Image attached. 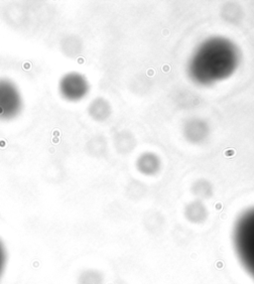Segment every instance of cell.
<instances>
[{
  "instance_id": "8992f818",
  "label": "cell",
  "mask_w": 254,
  "mask_h": 284,
  "mask_svg": "<svg viewBox=\"0 0 254 284\" xmlns=\"http://www.w3.org/2000/svg\"><path fill=\"white\" fill-rule=\"evenodd\" d=\"M5 261H6V253H5V248H4V245L1 242L0 240V276L4 270V266H5Z\"/></svg>"
},
{
  "instance_id": "277c9868",
  "label": "cell",
  "mask_w": 254,
  "mask_h": 284,
  "mask_svg": "<svg viewBox=\"0 0 254 284\" xmlns=\"http://www.w3.org/2000/svg\"><path fill=\"white\" fill-rule=\"evenodd\" d=\"M104 276L101 271L88 268L79 273L78 284H103Z\"/></svg>"
},
{
  "instance_id": "5b68a950",
  "label": "cell",
  "mask_w": 254,
  "mask_h": 284,
  "mask_svg": "<svg viewBox=\"0 0 254 284\" xmlns=\"http://www.w3.org/2000/svg\"><path fill=\"white\" fill-rule=\"evenodd\" d=\"M137 169L144 174H151L156 170V162L152 161L149 154L141 155L136 162Z\"/></svg>"
},
{
  "instance_id": "6da1fadb",
  "label": "cell",
  "mask_w": 254,
  "mask_h": 284,
  "mask_svg": "<svg viewBox=\"0 0 254 284\" xmlns=\"http://www.w3.org/2000/svg\"><path fill=\"white\" fill-rule=\"evenodd\" d=\"M24 100L17 84L8 78H0V120L10 121L22 112Z\"/></svg>"
},
{
  "instance_id": "7a4b0ae2",
  "label": "cell",
  "mask_w": 254,
  "mask_h": 284,
  "mask_svg": "<svg viewBox=\"0 0 254 284\" xmlns=\"http://www.w3.org/2000/svg\"><path fill=\"white\" fill-rule=\"evenodd\" d=\"M90 90V82L81 72H66L59 81L60 95L64 100L71 102H78L85 98Z\"/></svg>"
},
{
  "instance_id": "3957f363",
  "label": "cell",
  "mask_w": 254,
  "mask_h": 284,
  "mask_svg": "<svg viewBox=\"0 0 254 284\" xmlns=\"http://www.w3.org/2000/svg\"><path fill=\"white\" fill-rule=\"evenodd\" d=\"M90 116L98 122L107 120L111 115L112 107L109 101L104 97H96L87 106Z\"/></svg>"
}]
</instances>
